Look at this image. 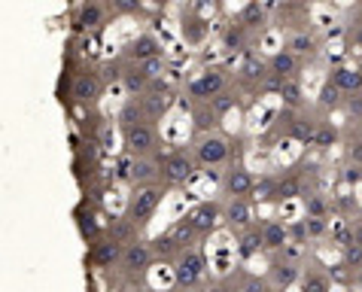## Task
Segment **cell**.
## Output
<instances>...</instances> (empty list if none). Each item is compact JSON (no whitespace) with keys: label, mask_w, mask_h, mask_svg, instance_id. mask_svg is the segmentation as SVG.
I'll return each instance as SVG.
<instances>
[{"label":"cell","mask_w":362,"mask_h":292,"mask_svg":"<svg viewBox=\"0 0 362 292\" xmlns=\"http://www.w3.org/2000/svg\"><path fill=\"white\" fill-rule=\"evenodd\" d=\"M162 198H165V192L156 183L140 186L132 195V201H128V219H132L134 226H146L149 219H153V214L158 210V204H162Z\"/></svg>","instance_id":"obj_1"},{"label":"cell","mask_w":362,"mask_h":292,"mask_svg":"<svg viewBox=\"0 0 362 292\" xmlns=\"http://www.w3.org/2000/svg\"><path fill=\"white\" fill-rule=\"evenodd\" d=\"M204 268H207L204 253H198V250L186 247V250H180V253H177V262H174V280H177L180 286H195L198 280L204 277Z\"/></svg>","instance_id":"obj_2"},{"label":"cell","mask_w":362,"mask_h":292,"mask_svg":"<svg viewBox=\"0 0 362 292\" xmlns=\"http://www.w3.org/2000/svg\"><path fill=\"white\" fill-rule=\"evenodd\" d=\"M122 137H125V153H128V156H134V158L153 156V153H156V146H158L156 131H153V125H146V122L122 128Z\"/></svg>","instance_id":"obj_3"},{"label":"cell","mask_w":362,"mask_h":292,"mask_svg":"<svg viewBox=\"0 0 362 292\" xmlns=\"http://www.w3.org/2000/svg\"><path fill=\"white\" fill-rule=\"evenodd\" d=\"M195 162H198V158L186 156V153H168V156H162V180H165V183H170V186L186 183V180H192V174H195Z\"/></svg>","instance_id":"obj_4"},{"label":"cell","mask_w":362,"mask_h":292,"mask_svg":"<svg viewBox=\"0 0 362 292\" xmlns=\"http://www.w3.org/2000/svg\"><path fill=\"white\" fill-rule=\"evenodd\" d=\"M228 144L219 134H204L195 144V158H198V165H204V168H216V165H223L226 158H228Z\"/></svg>","instance_id":"obj_5"},{"label":"cell","mask_w":362,"mask_h":292,"mask_svg":"<svg viewBox=\"0 0 362 292\" xmlns=\"http://www.w3.org/2000/svg\"><path fill=\"white\" fill-rule=\"evenodd\" d=\"M223 92H226V74L223 70H204L198 79L189 83V95H192L195 100H214Z\"/></svg>","instance_id":"obj_6"},{"label":"cell","mask_w":362,"mask_h":292,"mask_svg":"<svg viewBox=\"0 0 362 292\" xmlns=\"http://www.w3.org/2000/svg\"><path fill=\"white\" fill-rule=\"evenodd\" d=\"M153 244H144V240H134V244H125V256H122V268L128 274H146L149 265H153Z\"/></svg>","instance_id":"obj_7"},{"label":"cell","mask_w":362,"mask_h":292,"mask_svg":"<svg viewBox=\"0 0 362 292\" xmlns=\"http://www.w3.org/2000/svg\"><path fill=\"white\" fill-rule=\"evenodd\" d=\"M253 186H256V180L244 165H235L231 170H226V177H223V189L228 198H250L253 195Z\"/></svg>","instance_id":"obj_8"},{"label":"cell","mask_w":362,"mask_h":292,"mask_svg":"<svg viewBox=\"0 0 362 292\" xmlns=\"http://www.w3.org/2000/svg\"><path fill=\"white\" fill-rule=\"evenodd\" d=\"M100 76L92 74V70H83L76 79H74V88H70V95H74L79 104H95V100L100 98Z\"/></svg>","instance_id":"obj_9"},{"label":"cell","mask_w":362,"mask_h":292,"mask_svg":"<svg viewBox=\"0 0 362 292\" xmlns=\"http://www.w3.org/2000/svg\"><path fill=\"white\" fill-rule=\"evenodd\" d=\"M122 256H125V244L119 238H110V240H100V244L92 250V262L98 268H113V265H122Z\"/></svg>","instance_id":"obj_10"},{"label":"cell","mask_w":362,"mask_h":292,"mask_svg":"<svg viewBox=\"0 0 362 292\" xmlns=\"http://www.w3.org/2000/svg\"><path fill=\"white\" fill-rule=\"evenodd\" d=\"M125 55L132 58V62H146V58L162 55V43H158L153 34H140L137 40H132V43L125 46Z\"/></svg>","instance_id":"obj_11"},{"label":"cell","mask_w":362,"mask_h":292,"mask_svg":"<svg viewBox=\"0 0 362 292\" xmlns=\"http://www.w3.org/2000/svg\"><path fill=\"white\" fill-rule=\"evenodd\" d=\"M162 177V162H153V158H134L132 165V183L137 186H153L156 180Z\"/></svg>","instance_id":"obj_12"},{"label":"cell","mask_w":362,"mask_h":292,"mask_svg":"<svg viewBox=\"0 0 362 292\" xmlns=\"http://www.w3.org/2000/svg\"><path fill=\"white\" fill-rule=\"evenodd\" d=\"M271 74L280 76V79H289V76H296V70H298V55L293 52V49H280V52L271 55Z\"/></svg>","instance_id":"obj_13"},{"label":"cell","mask_w":362,"mask_h":292,"mask_svg":"<svg viewBox=\"0 0 362 292\" xmlns=\"http://www.w3.org/2000/svg\"><path fill=\"white\" fill-rule=\"evenodd\" d=\"M332 83H335L341 92H350V95L362 92V67H338V70H332Z\"/></svg>","instance_id":"obj_14"},{"label":"cell","mask_w":362,"mask_h":292,"mask_svg":"<svg viewBox=\"0 0 362 292\" xmlns=\"http://www.w3.org/2000/svg\"><path fill=\"white\" fill-rule=\"evenodd\" d=\"M250 219H253V210H250L247 198H231L228 210H226V223L231 228H250Z\"/></svg>","instance_id":"obj_15"},{"label":"cell","mask_w":362,"mask_h":292,"mask_svg":"<svg viewBox=\"0 0 362 292\" xmlns=\"http://www.w3.org/2000/svg\"><path fill=\"white\" fill-rule=\"evenodd\" d=\"M189 216H192V223H195V228L201 231V235H210V231L216 228V223H219V207L210 204V201H204V204H198Z\"/></svg>","instance_id":"obj_16"},{"label":"cell","mask_w":362,"mask_h":292,"mask_svg":"<svg viewBox=\"0 0 362 292\" xmlns=\"http://www.w3.org/2000/svg\"><path fill=\"white\" fill-rule=\"evenodd\" d=\"M262 240H265V250H284L286 240H289V228L277 219H268L262 223Z\"/></svg>","instance_id":"obj_17"},{"label":"cell","mask_w":362,"mask_h":292,"mask_svg":"<svg viewBox=\"0 0 362 292\" xmlns=\"http://www.w3.org/2000/svg\"><path fill=\"white\" fill-rule=\"evenodd\" d=\"M268 274H271V284L277 289H286V286H293L296 280H301V271L293 265V262H274Z\"/></svg>","instance_id":"obj_18"},{"label":"cell","mask_w":362,"mask_h":292,"mask_svg":"<svg viewBox=\"0 0 362 292\" xmlns=\"http://www.w3.org/2000/svg\"><path fill=\"white\" fill-rule=\"evenodd\" d=\"M259 250H265V240H262V228H247L238 240V253L240 259H253Z\"/></svg>","instance_id":"obj_19"},{"label":"cell","mask_w":362,"mask_h":292,"mask_svg":"<svg viewBox=\"0 0 362 292\" xmlns=\"http://www.w3.org/2000/svg\"><path fill=\"white\" fill-rule=\"evenodd\" d=\"M317 128H320V122H310V119H296V122L286 125V134L308 146V144H314V140H317Z\"/></svg>","instance_id":"obj_20"},{"label":"cell","mask_w":362,"mask_h":292,"mask_svg":"<svg viewBox=\"0 0 362 292\" xmlns=\"http://www.w3.org/2000/svg\"><path fill=\"white\" fill-rule=\"evenodd\" d=\"M100 18H104V6H100L98 0H86L76 13V28H83V31L86 28H98Z\"/></svg>","instance_id":"obj_21"},{"label":"cell","mask_w":362,"mask_h":292,"mask_svg":"<svg viewBox=\"0 0 362 292\" xmlns=\"http://www.w3.org/2000/svg\"><path fill=\"white\" fill-rule=\"evenodd\" d=\"M240 76H244L247 83H268V76H271V67H268L265 62H259L256 55H247L244 67H240Z\"/></svg>","instance_id":"obj_22"},{"label":"cell","mask_w":362,"mask_h":292,"mask_svg":"<svg viewBox=\"0 0 362 292\" xmlns=\"http://www.w3.org/2000/svg\"><path fill=\"white\" fill-rule=\"evenodd\" d=\"M170 235H174V240L180 244V250H186V244H192V238H198L201 231L195 228L192 216H183V219H177V223H174V228H170Z\"/></svg>","instance_id":"obj_23"},{"label":"cell","mask_w":362,"mask_h":292,"mask_svg":"<svg viewBox=\"0 0 362 292\" xmlns=\"http://www.w3.org/2000/svg\"><path fill=\"white\" fill-rule=\"evenodd\" d=\"M240 25L250 28V31H253V28H262L265 25V6L259 4V0H250L244 6V13H240Z\"/></svg>","instance_id":"obj_24"},{"label":"cell","mask_w":362,"mask_h":292,"mask_svg":"<svg viewBox=\"0 0 362 292\" xmlns=\"http://www.w3.org/2000/svg\"><path fill=\"white\" fill-rule=\"evenodd\" d=\"M277 92H280V98H284V104H286V107H301V86L296 83L293 76L284 79Z\"/></svg>","instance_id":"obj_25"},{"label":"cell","mask_w":362,"mask_h":292,"mask_svg":"<svg viewBox=\"0 0 362 292\" xmlns=\"http://www.w3.org/2000/svg\"><path fill=\"white\" fill-rule=\"evenodd\" d=\"M301 292H329V277L320 271H308L301 274Z\"/></svg>","instance_id":"obj_26"},{"label":"cell","mask_w":362,"mask_h":292,"mask_svg":"<svg viewBox=\"0 0 362 292\" xmlns=\"http://www.w3.org/2000/svg\"><path fill=\"white\" fill-rule=\"evenodd\" d=\"M122 83H125L128 92H146V88H149V79H146V74H144L140 67L125 70V74H122Z\"/></svg>","instance_id":"obj_27"},{"label":"cell","mask_w":362,"mask_h":292,"mask_svg":"<svg viewBox=\"0 0 362 292\" xmlns=\"http://www.w3.org/2000/svg\"><path fill=\"white\" fill-rule=\"evenodd\" d=\"M250 198H253V201H271V198H277V180L274 177H262L253 186V195H250Z\"/></svg>","instance_id":"obj_28"},{"label":"cell","mask_w":362,"mask_h":292,"mask_svg":"<svg viewBox=\"0 0 362 292\" xmlns=\"http://www.w3.org/2000/svg\"><path fill=\"white\" fill-rule=\"evenodd\" d=\"M341 95H344V92H341V88L335 86V83H332V79H329V83L323 86V88H320V107H326V110H335L338 104H341Z\"/></svg>","instance_id":"obj_29"},{"label":"cell","mask_w":362,"mask_h":292,"mask_svg":"<svg viewBox=\"0 0 362 292\" xmlns=\"http://www.w3.org/2000/svg\"><path fill=\"white\" fill-rule=\"evenodd\" d=\"M144 107H137L134 100H128V104L122 107V113H119V122H122V128H128V125H140L144 122Z\"/></svg>","instance_id":"obj_30"},{"label":"cell","mask_w":362,"mask_h":292,"mask_svg":"<svg viewBox=\"0 0 362 292\" xmlns=\"http://www.w3.org/2000/svg\"><path fill=\"white\" fill-rule=\"evenodd\" d=\"M153 253L156 256H174V253H180V244L174 240V235H158L156 240H153Z\"/></svg>","instance_id":"obj_31"},{"label":"cell","mask_w":362,"mask_h":292,"mask_svg":"<svg viewBox=\"0 0 362 292\" xmlns=\"http://www.w3.org/2000/svg\"><path fill=\"white\" fill-rule=\"evenodd\" d=\"M137 67L146 74V79L153 83V79H162L165 74V58L162 55H156V58H146V62H137Z\"/></svg>","instance_id":"obj_32"},{"label":"cell","mask_w":362,"mask_h":292,"mask_svg":"<svg viewBox=\"0 0 362 292\" xmlns=\"http://www.w3.org/2000/svg\"><path fill=\"white\" fill-rule=\"evenodd\" d=\"M296 195H301V183H298V177L277 180V198H280V201H289V198H296Z\"/></svg>","instance_id":"obj_33"},{"label":"cell","mask_w":362,"mask_h":292,"mask_svg":"<svg viewBox=\"0 0 362 292\" xmlns=\"http://www.w3.org/2000/svg\"><path fill=\"white\" fill-rule=\"evenodd\" d=\"M289 49H293L296 55H310V52H317V40L308 37V34H298V37L289 40Z\"/></svg>","instance_id":"obj_34"},{"label":"cell","mask_w":362,"mask_h":292,"mask_svg":"<svg viewBox=\"0 0 362 292\" xmlns=\"http://www.w3.org/2000/svg\"><path fill=\"white\" fill-rule=\"evenodd\" d=\"M247 31H250V28H244V25H235V28H228V31H226V37H223L226 49H240V46H244Z\"/></svg>","instance_id":"obj_35"},{"label":"cell","mask_w":362,"mask_h":292,"mask_svg":"<svg viewBox=\"0 0 362 292\" xmlns=\"http://www.w3.org/2000/svg\"><path fill=\"white\" fill-rule=\"evenodd\" d=\"M329 204L320 195H305V216H326Z\"/></svg>","instance_id":"obj_36"},{"label":"cell","mask_w":362,"mask_h":292,"mask_svg":"<svg viewBox=\"0 0 362 292\" xmlns=\"http://www.w3.org/2000/svg\"><path fill=\"white\" fill-rule=\"evenodd\" d=\"M344 268H350V271H359L362 268V244L344 247Z\"/></svg>","instance_id":"obj_37"},{"label":"cell","mask_w":362,"mask_h":292,"mask_svg":"<svg viewBox=\"0 0 362 292\" xmlns=\"http://www.w3.org/2000/svg\"><path fill=\"white\" fill-rule=\"evenodd\" d=\"M335 140H338V131L332 128V125H326V122H320V128H317V140H314V144H317V146H332Z\"/></svg>","instance_id":"obj_38"},{"label":"cell","mask_w":362,"mask_h":292,"mask_svg":"<svg viewBox=\"0 0 362 292\" xmlns=\"http://www.w3.org/2000/svg\"><path fill=\"white\" fill-rule=\"evenodd\" d=\"M305 226H308V238H323L326 235V216H305Z\"/></svg>","instance_id":"obj_39"},{"label":"cell","mask_w":362,"mask_h":292,"mask_svg":"<svg viewBox=\"0 0 362 292\" xmlns=\"http://www.w3.org/2000/svg\"><path fill=\"white\" fill-rule=\"evenodd\" d=\"M240 292H271V284L265 277H256V274H250L244 284H240Z\"/></svg>","instance_id":"obj_40"},{"label":"cell","mask_w":362,"mask_h":292,"mask_svg":"<svg viewBox=\"0 0 362 292\" xmlns=\"http://www.w3.org/2000/svg\"><path fill=\"white\" fill-rule=\"evenodd\" d=\"M140 6H144V0H113V9L119 16H134L140 13Z\"/></svg>","instance_id":"obj_41"},{"label":"cell","mask_w":362,"mask_h":292,"mask_svg":"<svg viewBox=\"0 0 362 292\" xmlns=\"http://www.w3.org/2000/svg\"><path fill=\"white\" fill-rule=\"evenodd\" d=\"M210 107L216 110V116H223V113H228V110L235 107V98H231V95H226V92H223V95H216L214 100H210Z\"/></svg>","instance_id":"obj_42"},{"label":"cell","mask_w":362,"mask_h":292,"mask_svg":"<svg viewBox=\"0 0 362 292\" xmlns=\"http://www.w3.org/2000/svg\"><path fill=\"white\" fill-rule=\"evenodd\" d=\"M195 119H198V128L201 131H207V128H214V119H216V110L214 107H210V110H198V113H195Z\"/></svg>","instance_id":"obj_43"},{"label":"cell","mask_w":362,"mask_h":292,"mask_svg":"<svg viewBox=\"0 0 362 292\" xmlns=\"http://www.w3.org/2000/svg\"><path fill=\"white\" fill-rule=\"evenodd\" d=\"M344 180H347L350 186L362 183V165H354V168H347V170H344Z\"/></svg>","instance_id":"obj_44"},{"label":"cell","mask_w":362,"mask_h":292,"mask_svg":"<svg viewBox=\"0 0 362 292\" xmlns=\"http://www.w3.org/2000/svg\"><path fill=\"white\" fill-rule=\"evenodd\" d=\"M79 228H83V238H95V235H98V226L92 223V216H83V219H79Z\"/></svg>","instance_id":"obj_45"},{"label":"cell","mask_w":362,"mask_h":292,"mask_svg":"<svg viewBox=\"0 0 362 292\" xmlns=\"http://www.w3.org/2000/svg\"><path fill=\"white\" fill-rule=\"evenodd\" d=\"M132 226H134V223H132V219H128V223H119V226L113 228V238H119V240H125L128 235H132Z\"/></svg>","instance_id":"obj_46"},{"label":"cell","mask_w":362,"mask_h":292,"mask_svg":"<svg viewBox=\"0 0 362 292\" xmlns=\"http://www.w3.org/2000/svg\"><path fill=\"white\" fill-rule=\"evenodd\" d=\"M347 156L354 158L356 165H362V140H354V144H350V149H347Z\"/></svg>","instance_id":"obj_47"},{"label":"cell","mask_w":362,"mask_h":292,"mask_svg":"<svg viewBox=\"0 0 362 292\" xmlns=\"http://www.w3.org/2000/svg\"><path fill=\"white\" fill-rule=\"evenodd\" d=\"M354 286H356V292H362V268L354 274Z\"/></svg>","instance_id":"obj_48"},{"label":"cell","mask_w":362,"mask_h":292,"mask_svg":"<svg viewBox=\"0 0 362 292\" xmlns=\"http://www.w3.org/2000/svg\"><path fill=\"white\" fill-rule=\"evenodd\" d=\"M149 4H156V6H165V4H168V0H149Z\"/></svg>","instance_id":"obj_49"},{"label":"cell","mask_w":362,"mask_h":292,"mask_svg":"<svg viewBox=\"0 0 362 292\" xmlns=\"http://www.w3.org/2000/svg\"><path fill=\"white\" fill-rule=\"evenodd\" d=\"M356 43L362 46V28H359V31H356Z\"/></svg>","instance_id":"obj_50"}]
</instances>
